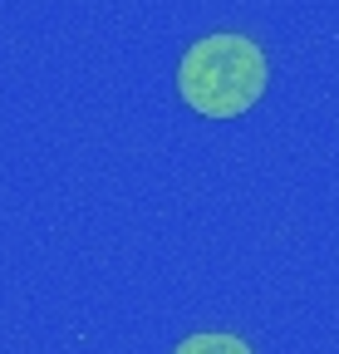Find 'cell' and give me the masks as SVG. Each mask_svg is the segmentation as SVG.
<instances>
[{
	"instance_id": "cell-1",
	"label": "cell",
	"mask_w": 339,
	"mask_h": 354,
	"mask_svg": "<svg viewBox=\"0 0 339 354\" xmlns=\"http://www.w3.org/2000/svg\"><path fill=\"white\" fill-rule=\"evenodd\" d=\"M266 79H271V59L261 44L236 30H217L187 44L177 64V94L202 118H236L266 94Z\"/></svg>"
},
{
	"instance_id": "cell-2",
	"label": "cell",
	"mask_w": 339,
	"mask_h": 354,
	"mask_svg": "<svg viewBox=\"0 0 339 354\" xmlns=\"http://www.w3.org/2000/svg\"><path fill=\"white\" fill-rule=\"evenodd\" d=\"M173 354H251V344L226 330H202V335H187Z\"/></svg>"
}]
</instances>
